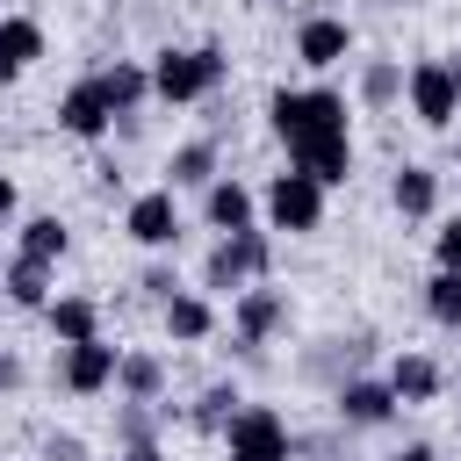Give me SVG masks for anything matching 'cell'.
<instances>
[{
    "label": "cell",
    "mask_w": 461,
    "mask_h": 461,
    "mask_svg": "<svg viewBox=\"0 0 461 461\" xmlns=\"http://www.w3.org/2000/svg\"><path fill=\"white\" fill-rule=\"evenodd\" d=\"M267 115H274V137L288 144V166H295V173H310V180H324V187L353 180V137H346V101H339L331 86H310V94L281 86V94L267 101Z\"/></svg>",
    "instance_id": "6da1fadb"
},
{
    "label": "cell",
    "mask_w": 461,
    "mask_h": 461,
    "mask_svg": "<svg viewBox=\"0 0 461 461\" xmlns=\"http://www.w3.org/2000/svg\"><path fill=\"white\" fill-rule=\"evenodd\" d=\"M223 72H230V58H223L216 43L158 50V65H151V94H158V101H202V94L223 86Z\"/></svg>",
    "instance_id": "7a4b0ae2"
},
{
    "label": "cell",
    "mask_w": 461,
    "mask_h": 461,
    "mask_svg": "<svg viewBox=\"0 0 461 461\" xmlns=\"http://www.w3.org/2000/svg\"><path fill=\"white\" fill-rule=\"evenodd\" d=\"M267 223L274 230H317L324 223V180H310V173H274L267 180Z\"/></svg>",
    "instance_id": "3957f363"
},
{
    "label": "cell",
    "mask_w": 461,
    "mask_h": 461,
    "mask_svg": "<svg viewBox=\"0 0 461 461\" xmlns=\"http://www.w3.org/2000/svg\"><path fill=\"white\" fill-rule=\"evenodd\" d=\"M267 259H274L267 230H238V238H223V245L209 252V267H202V288H223V295H238L252 274H267Z\"/></svg>",
    "instance_id": "277c9868"
},
{
    "label": "cell",
    "mask_w": 461,
    "mask_h": 461,
    "mask_svg": "<svg viewBox=\"0 0 461 461\" xmlns=\"http://www.w3.org/2000/svg\"><path fill=\"white\" fill-rule=\"evenodd\" d=\"M411 115L425 122V130H447L454 115H461V79H454V65H439V58H425V65H411Z\"/></svg>",
    "instance_id": "5b68a950"
},
{
    "label": "cell",
    "mask_w": 461,
    "mask_h": 461,
    "mask_svg": "<svg viewBox=\"0 0 461 461\" xmlns=\"http://www.w3.org/2000/svg\"><path fill=\"white\" fill-rule=\"evenodd\" d=\"M223 461H288V425L274 403H245L230 418V454Z\"/></svg>",
    "instance_id": "8992f818"
},
{
    "label": "cell",
    "mask_w": 461,
    "mask_h": 461,
    "mask_svg": "<svg viewBox=\"0 0 461 461\" xmlns=\"http://www.w3.org/2000/svg\"><path fill=\"white\" fill-rule=\"evenodd\" d=\"M115 367H122V353H115L108 339H86V346H65V360H58V382H65L72 396H101V389L115 382Z\"/></svg>",
    "instance_id": "52a82bcc"
},
{
    "label": "cell",
    "mask_w": 461,
    "mask_h": 461,
    "mask_svg": "<svg viewBox=\"0 0 461 461\" xmlns=\"http://www.w3.org/2000/svg\"><path fill=\"white\" fill-rule=\"evenodd\" d=\"M122 230L137 238V245H173L180 238V209H173V187H151V194H137L130 202V216H122Z\"/></svg>",
    "instance_id": "ba28073f"
},
{
    "label": "cell",
    "mask_w": 461,
    "mask_h": 461,
    "mask_svg": "<svg viewBox=\"0 0 461 461\" xmlns=\"http://www.w3.org/2000/svg\"><path fill=\"white\" fill-rule=\"evenodd\" d=\"M346 50H353V29H346L339 14H310V22L295 29V58H303V65H317V72H324V65H339Z\"/></svg>",
    "instance_id": "9c48e42d"
},
{
    "label": "cell",
    "mask_w": 461,
    "mask_h": 461,
    "mask_svg": "<svg viewBox=\"0 0 461 461\" xmlns=\"http://www.w3.org/2000/svg\"><path fill=\"white\" fill-rule=\"evenodd\" d=\"M108 122H115V108H108L101 79H79V86L58 101V130H72V137H101Z\"/></svg>",
    "instance_id": "30bf717a"
},
{
    "label": "cell",
    "mask_w": 461,
    "mask_h": 461,
    "mask_svg": "<svg viewBox=\"0 0 461 461\" xmlns=\"http://www.w3.org/2000/svg\"><path fill=\"white\" fill-rule=\"evenodd\" d=\"M281 317H288V295H281V288H238V339H245V353H252Z\"/></svg>",
    "instance_id": "8fae6325"
},
{
    "label": "cell",
    "mask_w": 461,
    "mask_h": 461,
    "mask_svg": "<svg viewBox=\"0 0 461 461\" xmlns=\"http://www.w3.org/2000/svg\"><path fill=\"white\" fill-rule=\"evenodd\" d=\"M36 58H43V29L29 14H7L0 22V79H22Z\"/></svg>",
    "instance_id": "7c38bea8"
},
{
    "label": "cell",
    "mask_w": 461,
    "mask_h": 461,
    "mask_svg": "<svg viewBox=\"0 0 461 461\" xmlns=\"http://www.w3.org/2000/svg\"><path fill=\"white\" fill-rule=\"evenodd\" d=\"M43 317H50V331H58L65 346H86V339H101V303H94V295H58Z\"/></svg>",
    "instance_id": "4fadbf2b"
},
{
    "label": "cell",
    "mask_w": 461,
    "mask_h": 461,
    "mask_svg": "<svg viewBox=\"0 0 461 461\" xmlns=\"http://www.w3.org/2000/svg\"><path fill=\"white\" fill-rule=\"evenodd\" d=\"M389 202H396V216H432V202H439V173H432V166H396Z\"/></svg>",
    "instance_id": "5bb4252c"
},
{
    "label": "cell",
    "mask_w": 461,
    "mask_h": 461,
    "mask_svg": "<svg viewBox=\"0 0 461 461\" xmlns=\"http://www.w3.org/2000/svg\"><path fill=\"white\" fill-rule=\"evenodd\" d=\"M389 411H396V389L389 382H346L339 389V418L346 425H382Z\"/></svg>",
    "instance_id": "9a60e30c"
},
{
    "label": "cell",
    "mask_w": 461,
    "mask_h": 461,
    "mask_svg": "<svg viewBox=\"0 0 461 461\" xmlns=\"http://www.w3.org/2000/svg\"><path fill=\"white\" fill-rule=\"evenodd\" d=\"M94 79H101V94H108V108H115V115H137V101L151 94V72H144V65H130V58H115V65H108V72H94Z\"/></svg>",
    "instance_id": "2e32d148"
},
{
    "label": "cell",
    "mask_w": 461,
    "mask_h": 461,
    "mask_svg": "<svg viewBox=\"0 0 461 461\" xmlns=\"http://www.w3.org/2000/svg\"><path fill=\"white\" fill-rule=\"evenodd\" d=\"M389 389H396V403H432V396H439V367H432L425 353H396Z\"/></svg>",
    "instance_id": "e0dca14e"
},
{
    "label": "cell",
    "mask_w": 461,
    "mask_h": 461,
    "mask_svg": "<svg viewBox=\"0 0 461 461\" xmlns=\"http://www.w3.org/2000/svg\"><path fill=\"white\" fill-rule=\"evenodd\" d=\"M115 389H122L130 403H158V389H166V367H158V353H122V367H115Z\"/></svg>",
    "instance_id": "ac0fdd59"
},
{
    "label": "cell",
    "mask_w": 461,
    "mask_h": 461,
    "mask_svg": "<svg viewBox=\"0 0 461 461\" xmlns=\"http://www.w3.org/2000/svg\"><path fill=\"white\" fill-rule=\"evenodd\" d=\"M166 187H216V144H180L166 158Z\"/></svg>",
    "instance_id": "d6986e66"
},
{
    "label": "cell",
    "mask_w": 461,
    "mask_h": 461,
    "mask_svg": "<svg viewBox=\"0 0 461 461\" xmlns=\"http://www.w3.org/2000/svg\"><path fill=\"white\" fill-rule=\"evenodd\" d=\"M209 223H216L223 238L252 230V194H245L238 180H216V187H209Z\"/></svg>",
    "instance_id": "ffe728a7"
},
{
    "label": "cell",
    "mask_w": 461,
    "mask_h": 461,
    "mask_svg": "<svg viewBox=\"0 0 461 461\" xmlns=\"http://www.w3.org/2000/svg\"><path fill=\"white\" fill-rule=\"evenodd\" d=\"M65 245H72V230H65L58 216H29V223H22V259L50 267V259H65Z\"/></svg>",
    "instance_id": "44dd1931"
},
{
    "label": "cell",
    "mask_w": 461,
    "mask_h": 461,
    "mask_svg": "<svg viewBox=\"0 0 461 461\" xmlns=\"http://www.w3.org/2000/svg\"><path fill=\"white\" fill-rule=\"evenodd\" d=\"M7 303H14V310H50V267L14 259V267H7Z\"/></svg>",
    "instance_id": "7402d4cb"
},
{
    "label": "cell",
    "mask_w": 461,
    "mask_h": 461,
    "mask_svg": "<svg viewBox=\"0 0 461 461\" xmlns=\"http://www.w3.org/2000/svg\"><path fill=\"white\" fill-rule=\"evenodd\" d=\"M166 331H173V339H209V331H216V310H209L202 295H173V303H166Z\"/></svg>",
    "instance_id": "603a6c76"
},
{
    "label": "cell",
    "mask_w": 461,
    "mask_h": 461,
    "mask_svg": "<svg viewBox=\"0 0 461 461\" xmlns=\"http://www.w3.org/2000/svg\"><path fill=\"white\" fill-rule=\"evenodd\" d=\"M238 411H245V396H238L230 382H216V389H202V403H194L187 418H194L202 432H230V418H238Z\"/></svg>",
    "instance_id": "cb8c5ba5"
},
{
    "label": "cell",
    "mask_w": 461,
    "mask_h": 461,
    "mask_svg": "<svg viewBox=\"0 0 461 461\" xmlns=\"http://www.w3.org/2000/svg\"><path fill=\"white\" fill-rule=\"evenodd\" d=\"M425 317H432V324H461V274L439 267V274L425 281Z\"/></svg>",
    "instance_id": "d4e9b609"
},
{
    "label": "cell",
    "mask_w": 461,
    "mask_h": 461,
    "mask_svg": "<svg viewBox=\"0 0 461 461\" xmlns=\"http://www.w3.org/2000/svg\"><path fill=\"white\" fill-rule=\"evenodd\" d=\"M396 94H403V72H396L389 58H375V65L360 72V101H367V108H389Z\"/></svg>",
    "instance_id": "484cf974"
},
{
    "label": "cell",
    "mask_w": 461,
    "mask_h": 461,
    "mask_svg": "<svg viewBox=\"0 0 461 461\" xmlns=\"http://www.w3.org/2000/svg\"><path fill=\"white\" fill-rule=\"evenodd\" d=\"M115 432H122V447H151V411H144V403H130V411L115 418Z\"/></svg>",
    "instance_id": "4316f807"
},
{
    "label": "cell",
    "mask_w": 461,
    "mask_h": 461,
    "mask_svg": "<svg viewBox=\"0 0 461 461\" xmlns=\"http://www.w3.org/2000/svg\"><path fill=\"white\" fill-rule=\"evenodd\" d=\"M432 252H439V267H447V274H461V216H447V223H439Z\"/></svg>",
    "instance_id": "83f0119b"
},
{
    "label": "cell",
    "mask_w": 461,
    "mask_h": 461,
    "mask_svg": "<svg viewBox=\"0 0 461 461\" xmlns=\"http://www.w3.org/2000/svg\"><path fill=\"white\" fill-rule=\"evenodd\" d=\"M144 295H158V303H173L180 288H173V274H166V267H151V274H144Z\"/></svg>",
    "instance_id": "f1b7e54d"
},
{
    "label": "cell",
    "mask_w": 461,
    "mask_h": 461,
    "mask_svg": "<svg viewBox=\"0 0 461 461\" xmlns=\"http://www.w3.org/2000/svg\"><path fill=\"white\" fill-rule=\"evenodd\" d=\"M43 454H50V461H79V439H72V432H58V439H50Z\"/></svg>",
    "instance_id": "f546056e"
},
{
    "label": "cell",
    "mask_w": 461,
    "mask_h": 461,
    "mask_svg": "<svg viewBox=\"0 0 461 461\" xmlns=\"http://www.w3.org/2000/svg\"><path fill=\"white\" fill-rule=\"evenodd\" d=\"M14 382H22V360H14L7 346H0V389H14Z\"/></svg>",
    "instance_id": "4dcf8cb0"
},
{
    "label": "cell",
    "mask_w": 461,
    "mask_h": 461,
    "mask_svg": "<svg viewBox=\"0 0 461 461\" xmlns=\"http://www.w3.org/2000/svg\"><path fill=\"white\" fill-rule=\"evenodd\" d=\"M7 216H14V180L0 173V223H7Z\"/></svg>",
    "instance_id": "1f68e13d"
},
{
    "label": "cell",
    "mask_w": 461,
    "mask_h": 461,
    "mask_svg": "<svg viewBox=\"0 0 461 461\" xmlns=\"http://www.w3.org/2000/svg\"><path fill=\"white\" fill-rule=\"evenodd\" d=\"M115 461H158V447H122Z\"/></svg>",
    "instance_id": "d6a6232c"
},
{
    "label": "cell",
    "mask_w": 461,
    "mask_h": 461,
    "mask_svg": "<svg viewBox=\"0 0 461 461\" xmlns=\"http://www.w3.org/2000/svg\"><path fill=\"white\" fill-rule=\"evenodd\" d=\"M389 461H432V447H403V454H389Z\"/></svg>",
    "instance_id": "836d02e7"
},
{
    "label": "cell",
    "mask_w": 461,
    "mask_h": 461,
    "mask_svg": "<svg viewBox=\"0 0 461 461\" xmlns=\"http://www.w3.org/2000/svg\"><path fill=\"white\" fill-rule=\"evenodd\" d=\"M454 166H461V144H454Z\"/></svg>",
    "instance_id": "e575fe53"
}]
</instances>
